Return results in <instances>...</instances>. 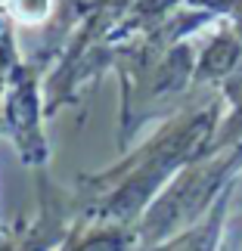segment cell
I'll return each mask as SVG.
<instances>
[{
	"instance_id": "obj_1",
	"label": "cell",
	"mask_w": 242,
	"mask_h": 251,
	"mask_svg": "<svg viewBox=\"0 0 242 251\" xmlns=\"http://www.w3.org/2000/svg\"><path fill=\"white\" fill-rule=\"evenodd\" d=\"M13 9L22 22H41L50 13V0H13Z\"/></svg>"
}]
</instances>
